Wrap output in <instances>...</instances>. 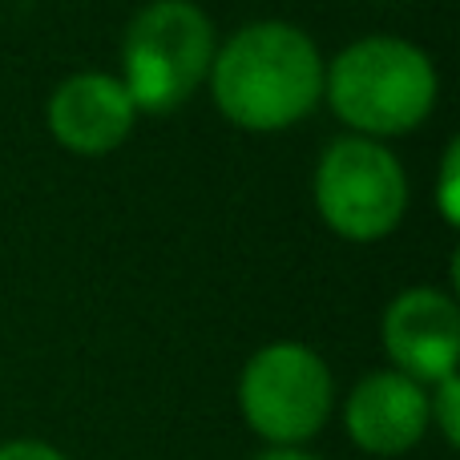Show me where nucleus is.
I'll return each instance as SVG.
<instances>
[{"label": "nucleus", "mask_w": 460, "mask_h": 460, "mask_svg": "<svg viewBox=\"0 0 460 460\" xmlns=\"http://www.w3.org/2000/svg\"><path fill=\"white\" fill-rule=\"evenodd\" d=\"M335 408V380L315 348L275 340L259 348L238 376V412L270 448H299L319 437Z\"/></svg>", "instance_id": "nucleus-5"}, {"label": "nucleus", "mask_w": 460, "mask_h": 460, "mask_svg": "<svg viewBox=\"0 0 460 460\" xmlns=\"http://www.w3.org/2000/svg\"><path fill=\"white\" fill-rule=\"evenodd\" d=\"M343 429L351 445L367 456H404L424 440L429 424V388L408 376L380 367L351 388L343 404Z\"/></svg>", "instance_id": "nucleus-7"}, {"label": "nucleus", "mask_w": 460, "mask_h": 460, "mask_svg": "<svg viewBox=\"0 0 460 460\" xmlns=\"http://www.w3.org/2000/svg\"><path fill=\"white\" fill-rule=\"evenodd\" d=\"M437 210L448 226L460 223V142L445 146L440 154V174H437Z\"/></svg>", "instance_id": "nucleus-10"}, {"label": "nucleus", "mask_w": 460, "mask_h": 460, "mask_svg": "<svg viewBox=\"0 0 460 460\" xmlns=\"http://www.w3.org/2000/svg\"><path fill=\"white\" fill-rule=\"evenodd\" d=\"M311 194L327 230L348 243H380L404 223L408 174L384 142L343 134L319 154Z\"/></svg>", "instance_id": "nucleus-4"}, {"label": "nucleus", "mask_w": 460, "mask_h": 460, "mask_svg": "<svg viewBox=\"0 0 460 460\" xmlns=\"http://www.w3.org/2000/svg\"><path fill=\"white\" fill-rule=\"evenodd\" d=\"M49 134L81 158H102L113 154L129 134H134L137 110L129 102L126 85L113 73H73L49 97Z\"/></svg>", "instance_id": "nucleus-8"}, {"label": "nucleus", "mask_w": 460, "mask_h": 460, "mask_svg": "<svg viewBox=\"0 0 460 460\" xmlns=\"http://www.w3.org/2000/svg\"><path fill=\"white\" fill-rule=\"evenodd\" d=\"M207 85L230 126L279 134L323 102V53L299 24L251 21L215 49Z\"/></svg>", "instance_id": "nucleus-1"}, {"label": "nucleus", "mask_w": 460, "mask_h": 460, "mask_svg": "<svg viewBox=\"0 0 460 460\" xmlns=\"http://www.w3.org/2000/svg\"><path fill=\"white\" fill-rule=\"evenodd\" d=\"M429 424H437L448 445L460 440V380L456 376H448V380L429 388Z\"/></svg>", "instance_id": "nucleus-9"}, {"label": "nucleus", "mask_w": 460, "mask_h": 460, "mask_svg": "<svg viewBox=\"0 0 460 460\" xmlns=\"http://www.w3.org/2000/svg\"><path fill=\"white\" fill-rule=\"evenodd\" d=\"M440 77L432 57L416 40L372 32L343 45L323 61V102L359 137H400L412 134L432 113Z\"/></svg>", "instance_id": "nucleus-2"}, {"label": "nucleus", "mask_w": 460, "mask_h": 460, "mask_svg": "<svg viewBox=\"0 0 460 460\" xmlns=\"http://www.w3.org/2000/svg\"><path fill=\"white\" fill-rule=\"evenodd\" d=\"M215 49V21L194 0H146L121 37L118 81L137 113H170L202 89Z\"/></svg>", "instance_id": "nucleus-3"}, {"label": "nucleus", "mask_w": 460, "mask_h": 460, "mask_svg": "<svg viewBox=\"0 0 460 460\" xmlns=\"http://www.w3.org/2000/svg\"><path fill=\"white\" fill-rule=\"evenodd\" d=\"M0 460H69L61 448L45 445V440H4Z\"/></svg>", "instance_id": "nucleus-11"}, {"label": "nucleus", "mask_w": 460, "mask_h": 460, "mask_svg": "<svg viewBox=\"0 0 460 460\" xmlns=\"http://www.w3.org/2000/svg\"><path fill=\"white\" fill-rule=\"evenodd\" d=\"M254 460H319V456L303 453V448H262Z\"/></svg>", "instance_id": "nucleus-12"}, {"label": "nucleus", "mask_w": 460, "mask_h": 460, "mask_svg": "<svg viewBox=\"0 0 460 460\" xmlns=\"http://www.w3.org/2000/svg\"><path fill=\"white\" fill-rule=\"evenodd\" d=\"M384 356L392 359V372L408 380L432 384L456 376L460 359V311L456 299L440 287H408L384 307L380 319Z\"/></svg>", "instance_id": "nucleus-6"}]
</instances>
